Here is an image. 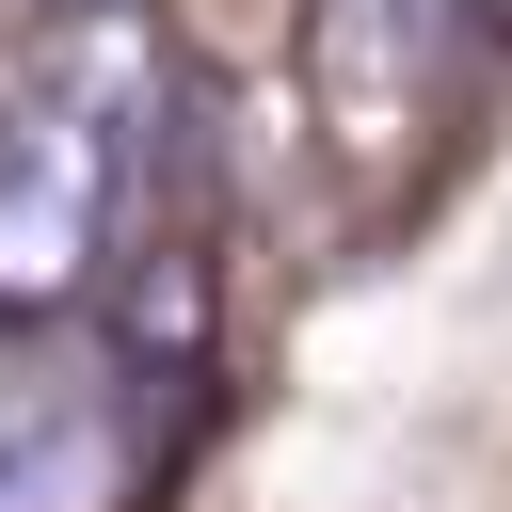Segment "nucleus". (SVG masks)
Here are the masks:
<instances>
[{
    "label": "nucleus",
    "instance_id": "1",
    "mask_svg": "<svg viewBox=\"0 0 512 512\" xmlns=\"http://www.w3.org/2000/svg\"><path fill=\"white\" fill-rule=\"evenodd\" d=\"M144 160H160V64L112 0H80L32 80L0 96V320H80L128 256V208H144Z\"/></svg>",
    "mask_w": 512,
    "mask_h": 512
},
{
    "label": "nucleus",
    "instance_id": "2",
    "mask_svg": "<svg viewBox=\"0 0 512 512\" xmlns=\"http://www.w3.org/2000/svg\"><path fill=\"white\" fill-rule=\"evenodd\" d=\"M128 496V368L0 400V512H112Z\"/></svg>",
    "mask_w": 512,
    "mask_h": 512
},
{
    "label": "nucleus",
    "instance_id": "3",
    "mask_svg": "<svg viewBox=\"0 0 512 512\" xmlns=\"http://www.w3.org/2000/svg\"><path fill=\"white\" fill-rule=\"evenodd\" d=\"M464 16H496V32H512V0H464Z\"/></svg>",
    "mask_w": 512,
    "mask_h": 512
}]
</instances>
